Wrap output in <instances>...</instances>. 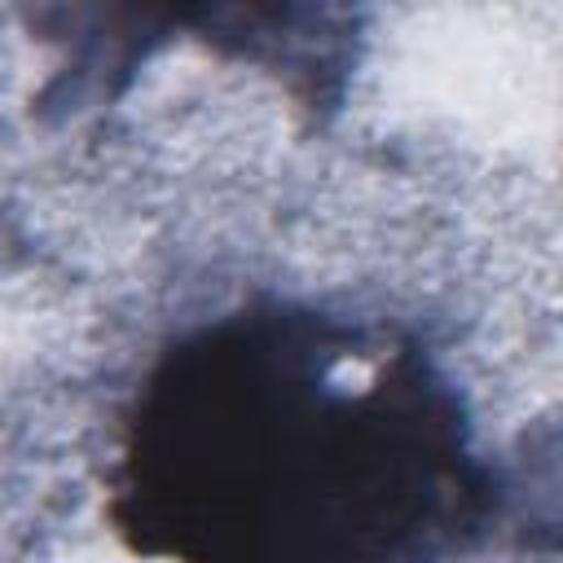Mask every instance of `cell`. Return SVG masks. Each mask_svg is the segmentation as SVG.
<instances>
[{
	"instance_id": "obj_1",
	"label": "cell",
	"mask_w": 563,
	"mask_h": 563,
	"mask_svg": "<svg viewBox=\"0 0 563 563\" xmlns=\"http://www.w3.org/2000/svg\"><path fill=\"white\" fill-rule=\"evenodd\" d=\"M484 510L488 471L427 352L295 303L172 343L114 471L119 532L176 563H431Z\"/></svg>"
}]
</instances>
